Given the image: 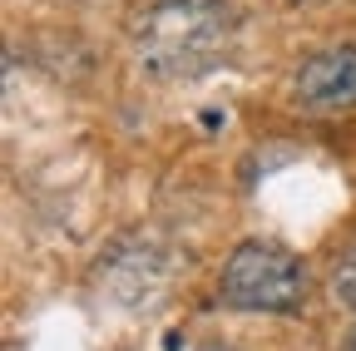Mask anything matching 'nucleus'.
Wrapping results in <instances>:
<instances>
[{
    "instance_id": "nucleus-1",
    "label": "nucleus",
    "mask_w": 356,
    "mask_h": 351,
    "mask_svg": "<svg viewBox=\"0 0 356 351\" xmlns=\"http://www.w3.org/2000/svg\"><path fill=\"white\" fill-rule=\"evenodd\" d=\"M233 45L228 0H154L134 25V60L154 79H198Z\"/></svg>"
},
{
    "instance_id": "nucleus-2",
    "label": "nucleus",
    "mask_w": 356,
    "mask_h": 351,
    "mask_svg": "<svg viewBox=\"0 0 356 351\" xmlns=\"http://www.w3.org/2000/svg\"><path fill=\"white\" fill-rule=\"evenodd\" d=\"M218 297L238 312H297L307 302V268L277 243H243L222 262Z\"/></svg>"
},
{
    "instance_id": "nucleus-3",
    "label": "nucleus",
    "mask_w": 356,
    "mask_h": 351,
    "mask_svg": "<svg viewBox=\"0 0 356 351\" xmlns=\"http://www.w3.org/2000/svg\"><path fill=\"white\" fill-rule=\"evenodd\" d=\"M292 90L317 114L356 109V45H332V50H317L312 60H302Z\"/></svg>"
},
{
    "instance_id": "nucleus-4",
    "label": "nucleus",
    "mask_w": 356,
    "mask_h": 351,
    "mask_svg": "<svg viewBox=\"0 0 356 351\" xmlns=\"http://www.w3.org/2000/svg\"><path fill=\"white\" fill-rule=\"evenodd\" d=\"M332 292H337V302H346L351 312H356V247H346V252L337 257V268H332Z\"/></svg>"
},
{
    "instance_id": "nucleus-5",
    "label": "nucleus",
    "mask_w": 356,
    "mask_h": 351,
    "mask_svg": "<svg viewBox=\"0 0 356 351\" xmlns=\"http://www.w3.org/2000/svg\"><path fill=\"white\" fill-rule=\"evenodd\" d=\"M346 351H356V332H351V336H346Z\"/></svg>"
}]
</instances>
